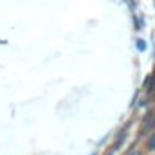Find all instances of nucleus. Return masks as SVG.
Instances as JSON below:
<instances>
[{
	"mask_svg": "<svg viewBox=\"0 0 155 155\" xmlns=\"http://www.w3.org/2000/svg\"><path fill=\"white\" fill-rule=\"evenodd\" d=\"M151 130H155V117L151 113H148L142 122V133H150Z\"/></svg>",
	"mask_w": 155,
	"mask_h": 155,
	"instance_id": "f257e3e1",
	"label": "nucleus"
},
{
	"mask_svg": "<svg viewBox=\"0 0 155 155\" xmlns=\"http://www.w3.org/2000/svg\"><path fill=\"white\" fill-rule=\"evenodd\" d=\"M148 150H151V151L155 150V135L150 137V140H148Z\"/></svg>",
	"mask_w": 155,
	"mask_h": 155,
	"instance_id": "f03ea898",
	"label": "nucleus"
},
{
	"mask_svg": "<svg viewBox=\"0 0 155 155\" xmlns=\"http://www.w3.org/2000/svg\"><path fill=\"white\" fill-rule=\"evenodd\" d=\"M126 155H142V153H140L139 150H131V151H128Z\"/></svg>",
	"mask_w": 155,
	"mask_h": 155,
	"instance_id": "7ed1b4c3",
	"label": "nucleus"
},
{
	"mask_svg": "<svg viewBox=\"0 0 155 155\" xmlns=\"http://www.w3.org/2000/svg\"><path fill=\"white\" fill-rule=\"evenodd\" d=\"M111 153H113V150H110V151H106L104 155H111Z\"/></svg>",
	"mask_w": 155,
	"mask_h": 155,
	"instance_id": "20e7f679",
	"label": "nucleus"
},
{
	"mask_svg": "<svg viewBox=\"0 0 155 155\" xmlns=\"http://www.w3.org/2000/svg\"><path fill=\"white\" fill-rule=\"evenodd\" d=\"M91 155H97V153H91Z\"/></svg>",
	"mask_w": 155,
	"mask_h": 155,
	"instance_id": "39448f33",
	"label": "nucleus"
}]
</instances>
